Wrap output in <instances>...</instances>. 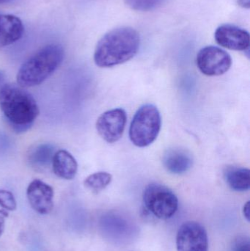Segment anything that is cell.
Here are the masks:
<instances>
[{
    "instance_id": "9c48e42d",
    "label": "cell",
    "mask_w": 250,
    "mask_h": 251,
    "mask_svg": "<svg viewBox=\"0 0 250 251\" xmlns=\"http://www.w3.org/2000/svg\"><path fill=\"white\" fill-rule=\"evenodd\" d=\"M126 121V113L123 109L108 110L101 115L97 120V131L101 138L107 143H115L123 136Z\"/></svg>"
},
{
    "instance_id": "52a82bcc",
    "label": "cell",
    "mask_w": 250,
    "mask_h": 251,
    "mask_svg": "<svg viewBox=\"0 0 250 251\" xmlns=\"http://www.w3.org/2000/svg\"><path fill=\"white\" fill-rule=\"evenodd\" d=\"M197 66L204 75L220 76L230 69L232 58L230 54L220 47L208 46L200 50L196 58Z\"/></svg>"
},
{
    "instance_id": "ac0fdd59",
    "label": "cell",
    "mask_w": 250,
    "mask_h": 251,
    "mask_svg": "<svg viewBox=\"0 0 250 251\" xmlns=\"http://www.w3.org/2000/svg\"><path fill=\"white\" fill-rule=\"evenodd\" d=\"M167 0H125L128 7L137 11H150L162 5Z\"/></svg>"
},
{
    "instance_id": "44dd1931",
    "label": "cell",
    "mask_w": 250,
    "mask_h": 251,
    "mask_svg": "<svg viewBox=\"0 0 250 251\" xmlns=\"http://www.w3.org/2000/svg\"><path fill=\"white\" fill-rule=\"evenodd\" d=\"M8 216V213L4 209L0 210V237L4 232V226H5V218Z\"/></svg>"
},
{
    "instance_id": "7c38bea8",
    "label": "cell",
    "mask_w": 250,
    "mask_h": 251,
    "mask_svg": "<svg viewBox=\"0 0 250 251\" xmlns=\"http://www.w3.org/2000/svg\"><path fill=\"white\" fill-rule=\"evenodd\" d=\"M162 163L169 173L180 175L185 174L192 168L193 157L185 149L173 148L166 151L163 155Z\"/></svg>"
},
{
    "instance_id": "d6986e66",
    "label": "cell",
    "mask_w": 250,
    "mask_h": 251,
    "mask_svg": "<svg viewBox=\"0 0 250 251\" xmlns=\"http://www.w3.org/2000/svg\"><path fill=\"white\" fill-rule=\"evenodd\" d=\"M0 206L6 211L16 210L17 203L11 192L0 190Z\"/></svg>"
},
{
    "instance_id": "6da1fadb",
    "label": "cell",
    "mask_w": 250,
    "mask_h": 251,
    "mask_svg": "<svg viewBox=\"0 0 250 251\" xmlns=\"http://www.w3.org/2000/svg\"><path fill=\"white\" fill-rule=\"evenodd\" d=\"M140 46V37L136 29L121 26L106 33L97 44L94 62L100 68H110L133 58Z\"/></svg>"
},
{
    "instance_id": "cb8c5ba5",
    "label": "cell",
    "mask_w": 250,
    "mask_h": 251,
    "mask_svg": "<svg viewBox=\"0 0 250 251\" xmlns=\"http://www.w3.org/2000/svg\"><path fill=\"white\" fill-rule=\"evenodd\" d=\"M4 81H5V75L4 72L0 71V89L4 85Z\"/></svg>"
},
{
    "instance_id": "277c9868",
    "label": "cell",
    "mask_w": 250,
    "mask_h": 251,
    "mask_svg": "<svg viewBox=\"0 0 250 251\" xmlns=\"http://www.w3.org/2000/svg\"><path fill=\"white\" fill-rule=\"evenodd\" d=\"M161 126V115L157 107L151 104L142 106L135 113L131 123V141L139 148L150 146L158 137Z\"/></svg>"
},
{
    "instance_id": "4fadbf2b",
    "label": "cell",
    "mask_w": 250,
    "mask_h": 251,
    "mask_svg": "<svg viewBox=\"0 0 250 251\" xmlns=\"http://www.w3.org/2000/svg\"><path fill=\"white\" fill-rule=\"evenodd\" d=\"M24 26L17 16L0 14V47H7L17 42L23 36Z\"/></svg>"
},
{
    "instance_id": "ba28073f",
    "label": "cell",
    "mask_w": 250,
    "mask_h": 251,
    "mask_svg": "<svg viewBox=\"0 0 250 251\" xmlns=\"http://www.w3.org/2000/svg\"><path fill=\"white\" fill-rule=\"evenodd\" d=\"M178 251H208V234L199 223L189 221L182 224L176 237Z\"/></svg>"
},
{
    "instance_id": "3957f363",
    "label": "cell",
    "mask_w": 250,
    "mask_h": 251,
    "mask_svg": "<svg viewBox=\"0 0 250 251\" xmlns=\"http://www.w3.org/2000/svg\"><path fill=\"white\" fill-rule=\"evenodd\" d=\"M64 57V49L62 46H45L21 66L16 76L18 85L23 88L41 85L58 69Z\"/></svg>"
},
{
    "instance_id": "30bf717a",
    "label": "cell",
    "mask_w": 250,
    "mask_h": 251,
    "mask_svg": "<svg viewBox=\"0 0 250 251\" xmlns=\"http://www.w3.org/2000/svg\"><path fill=\"white\" fill-rule=\"evenodd\" d=\"M214 38L219 45L234 51L249 50L250 33L246 29L233 25H223L216 29Z\"/></svg>"
},
{
    "instance_id": "e0dca14e",
    "label": "cell",
    "mask_w": 250,
    "mask_h": 251,
    "mask_svg": "<svg viewBox=\"0 0 250 251\" xmlns=\"http://www.w3.org/2000/svg\"><path fill=\"white\" fill-rule=\"evenodd\" d=\"M112 180L113 176L111 174L101 171L94 173L87 177L84 181V185L92 193H98L110 185Z\"/></svg>"
},
{
    "instance_id": "7402d4cb",
    "label": "cell",
    "mask_w": 250,
    "mask_h": 251,
    "mask_svg": "<svg viewBox=\"0 0 250 251\" xmlns=\"http://www.w3.org/2000/svg\"><path fill=\"white\" fill-rule=\"evenodd\" d=\"M243 215L245 216V219L250 222V202L248 201L245 203L243 208Z\"/></svg>"
},
{
    "instance_id": "5b68a950",
    "label": "cell",
    "mask_w": 250,
    "mask_h": 251,
    "mask_svg": "<svg viewBox=\"0 0 250 251\" xmlns=\"http://www.w3.org/2000/svg\"><path fill=\"white\" fill-rule=\"evenodd\" d=\"M142 199L146 209L159 219L173 218L179 208V200L175 193L166 186L157 183L145 187Z\"/></svg>"
},
{
    "instance_id": "7a4b0ae2",
    "label": "cell",
    "mask_w": 250,
    "mask_h": 251,
    "mask_svg": "<svg viewBox=\"0 0 250 251\" xmlns=\"http://www.w3.org/2000/svg\"><path fill=\"white\" fill-rule=\"evenodd\" d=\"M0 109L16 133L29 129L40 114L39 107L32 94L18 84H4L1 87Z\"/></svg>"
},
{
    "instance_id": "5bb4252c",
    "label": "cell",
    "mask_w": 250,
    "mask_h": 251,
    "mask_svg": "<svg viewBox=\"0 0 250 251\" xmlns=\"http://www.w3.org/2000/svg\"><path fill=\"white\" fill-rule=\"evenodd\" d=\"M51 165L54 174L63 179H73L77 174L78 163L76 159L71 153L63 149L55 151Z\"/></svg>"
},
{
    "instance_id": "d4e9b609",
    "label": "cell",
    "mask_w": 250,
    "mask_h": 251,
    "mask_svg": "<svg viewBox=\"0 0 250 251\" xmlns=\"http://www.w3.org/2000/svg\"><path fill=\"white\" fill-rule=\"evenodd\" d=\"M12 1H13V0H0V4H5V3L10 2Z\"/></svg>"
},
{
    "instance_id": "2e32d148",
    "label": "cell",
    "mask_w": 250,
    "mask_h": 251,
    "mask_svg": "<svg viewBox=\"0 0 250 251\" xmlns=\"http://www.w3.org/2000/svg\"><path fill=\"white\" fill-rule=\"evenodd\" d=\"M227 185L237 192L248 191L250 187V171L241 167L229 166L224 171Z\"/></svg>"
},
{
    "instance_id": "603a6c76",
    "label": "cell",
    "mask_w": 250,
    "mask_h": 251,
    "mask_svg": "<svg viewBox=\"0 0 250 251\" xmlns=\"http://www.w3.org/2000/svg\"><path fill=\"white\" fill-rule=\"evenodd\" d=\"M237 3L243 8L249 9L250 7V0H237Z\"/></svg>"
},
{
    "instance_id": "8fae6325",
    "label": "cell",
    "mask_w": 250,
    "mask_h": 251,
    "mask_svg": "<svg viewBox=\"0 0 250 251\" xmlns=\"http://www.w3.org/2000/svg\"><path fill=\"white\" fill-rule=\"evenodd\" d=\"M54 190L40 179L31 181L26 189V197L31 207L41 215H47L54 206Z\"/></svg>"
},
{
    "instance_id": "ffe728a7",
    "label": "cell",
    "mask_w": 250,
    "mask_h": 251,
    "mask_svg": "<svg viewBox=\"0 0 250 251\" xmlns=\"http://www.w3.org/2000/svg\"><path fill=\"white\" fill-rule=\"evenodd\" d=\"M231 251H250L249 237L246 236H239L233 240Z\"/></svg>"
},
{
    "instance_id": "8992f818",
    "label": "cell",
    "mask_w": 250,
    "mask_h": 251,
    "mask_svg": "<svg viewBox=\"0 0 250 251\" xmlns=\"http://www.w3.org/2000/svg\"><path fill=\"white\" fill-rule=\"evenodd\" d=\"M99 228L104 238L116 245L132 243L138 234L133 220L118 212H108L99 220Z\"/></svg>"
},
{
    "instance_id": "9a60e30c",
    "label": "cell",
    "mask_w": 250,
    "mask_h": 251,
    "mask_svg": "<svg viewBox=\"0 0 250 251\" xmlns=\"http://www.w3.org/2000/svg\"><path fill=\"white\" fill-rule=\"evenodd\" d=\"M54 153L55 148L49 143L37 145L29 151L28 162L35 170H43L51 164Z\"/></svg>"
}]
</instances>
